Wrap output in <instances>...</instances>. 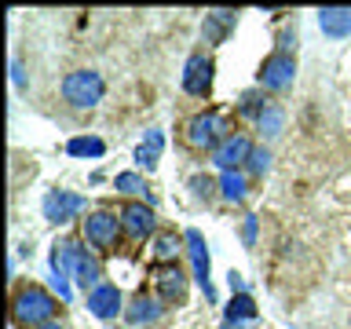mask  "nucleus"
Here are the masks:
<instances>
[{"mask_svg":"<svg viewBox=\"0 0 351 329\" xmlns=\"http://www.w3.org/2000/svg\"><path fill=\"white\" fill-rule=\"evenodd\" d=\"M55 296L44 293L40 285H26V289L15 293V300H11V322L22 326V329H40L55 322Z\"/></svg>","mask_w":351,"mask_h":329,"instance_id":"1","label":"nucleus"},{"mask_svg":"<svg viewBox=\"0 0 351 329\" xmlns=\"http://www.w3.org/2000/svg\"><path fill=\"white\" fill-rule=\"evenodd\" d=\"M227 136H230V125L219 110H205V114H194L186 121V147L194 150H216Z\"/></svg>","mask_w":351,"mask_h":329,"instance_id":"2","label":"nucleus"},{"mask_svg":"<svg viewBox=\"0 0 351 329\" xmlns=\"http://www.w3.org/2000/svg\"><path fill=\"white\" fill-rule=\"evenodd\" d=\"M103 92H106V84L95 70H73V73H66V81H62V99L77 110L99 106Z\"/></svg>","mask_w":351,"mask_h":329,"instance_id":"3","label":"nucleus"},{"mask_svg":"<svg viewBox=\"0 0 351 329\" xmlns=\"http://www.w3.org/2000/svg\"><path fill=\"white\" fill-rule=\"evenodd\" d=\"M81 230H84V241L99 252H110L117 245V238L125 234V230H121V216H114V212H92L84 219Z\"/></svg>","mask_w":351,"mask_h":329,"instance_id":"4","label":"nucleus"},{"mask_svg":"<svg viewBox=\"0 0 351 329\" xmlns=\"http://www.w3.org/2000/svg\"><path fill=\"white\" fill-rule=\"evenodd\" d=\"M293 77H296V59L285 51L267 55L260 66V84L267 88V92H285V88L293 84Z\"/></svg>","mask_w":351,"mask_h":329,"instance_id":"5","label":"nucleus"},{"mask_svg":"<svg viewBox=\"0 0 351 329\" xmlns=\"http://www.w3.org/2000/svg\"><path fill=\"white\" fill-rule=\"evenodd\" d=\"M154 289L161 304H183L186 296V274L180 263H158L154 267Z\"/></svg>","mask_w":351,"mask_h":329,"instance_id":"6","label":"nucleus"},{"mask_svg":"<svg viewBox=\"0 0 351 329\" xmlns=\"http://www.w3.org/2000/svg\"><path fill=\"white\" fill-rule=\"evenodd\" d=\"M213 73H216V66L208 55H191L186 59V70H183V92L186 95H194V99H205L208 92H213Z\"/></svg>","mask_w":351,"mask_h":329,"instance_id":"7","label":"nucleus"},{"mask_svg":"<svg viewBox=\"0 0 351 329\" xmlns=\"http://www.w3.org/2000/svg\"><path fill=\"white\" fill-rule=\"evenodd\" d=\"M154 212L150 205H139V202H128L125 208H121V230L132 238V241H147L154 234Z\"/></svg>","mask_w":351,"mask_h":329,"instance_id":"8","label":"nucleus"},{"mask_svg":"<svg viewBox=\"0 0 351 329\" xmlns=\"http://www.w3.org/2000/svg\"><path fill=\"white\" fill-rule=\"evenodd\" d=\"M84 208V197L81 194H70V191H51L44 197V219L48 223H70V219Z\"/></svg>","mask_w":351,"mask_h":329,"instance_id":"9","label":"nucleus"},{"mask_svg":"<svg viewBox=\"0 0 351 329\" xmlns=\"http://www.w3.org/2000/svg\"><path fill=\"white\" fill-rule=\"evenodd\" d=\"M88 311H92L99 322H110V318L125 315V300H121V289H117V285H110V282H103L99 289L88 293Z\"/></svg>","mask_w":351,"mask_h":329,"instance_id":"10","label":"nucleus"},{"mask_svg":"<svg viewBox=\"0 0 351 329\" xmlns=\"http://www.w3.org/2000/svg\"><path fill=\"white\" fill-rule=\"evenodd\" d=\"M249 154H252V143L241 136V132H230V136L213 150V161H216L223 172H234L238 164H245V161H249Z\"/></svg>","mask_w":351,"mask_h":329,"instance_id":"11","label":"nucleus"},{"mask_svg":"<svg viewBox=\"0 0 351 329\" xmlns=\"http://www.w3.org/2000/svg\"><path fill=\"white\" fill-rule=\"evenodd\" d=\"M234 22H238V11H230V8H213V11H205V22H202V37H205V44H223L227 33L234 29Z\"/></svg>","mask_w":351,"mask_h":329,"instance_id":"12","label":"nucleus"},{"mask_svg":"<svg viewBox=\"0 0 351 329\" xmlns=\"http://www.w3.org/2000/svg\"><path fill=\"white\" fill-rule=\"evenodd\" d=\"M161 315H165V304L158 300V296H147V293H136L132 304L125 307V322L128 326H150V322H158Z\"/></svg>","mask_w":351,"mask_h":329,"instance_id":"13","label":"nucleus"},{"mask_svg":"<svg viewBox=\"0 0 351 329\" xmlns=\"http://www.w3.org/2000/svg\"><path fill=\"white\" fill-rule=\"evenodd\" d=\"M318 29L333 40L351 37V8H318Z\"/></svg>","mask_w":351,"mask_h":329,"instance_id":"14","label":"nucleus"},{"mask_svg":"<svg viewBox=\"0 0 351 329\" xmlns=\"http://www.w3.org/2000/svg\"><path fill=\"white\" fill-rule=\"evenodd\" d=\"M183 241H186V252H191V263H194V278H197V285L202 289H208V249H205V238H202V230H186L183 234Z\"/></svg>","mask_w":351,"mask_h":329,"instance_id":"15","label":"nucleus"},{"mask_svg":"<svg viewBox=\"0 0 351 329\" xmlns=\"http://www.w3.org/2000/svg\"><path fill=\"white\" fill-rule=\"evenodd\" d=\"M161 150H165V132L161 128H150L147 132V139L136 147V164L139 169H158V158H161Z\"/></svg>","mask_w":351,"mask_h":329,"instance_id":"16","label":"nucleus"},{"mask_svg":"<svg viewBox=\"0 0 351 329\" xmlns=\"http://www.w3.org/2000/svg\"><path fill=\"white\" fill-rule=\"evenodd\" d=\"M252 318H256V304H252V296H249V293H238V296H230L223 326H227V329H241L245 322H252Z\"/></svg>","mask_w":351,"mask_h":329,"instance_id":"17","label":"nucleus"},{"mask_svg":"<svg viewBox=\"0 0 351 329\" xmlns=\"http://www.w3.org/2000/svg\"><path fill=\"white\" fill-rule=\"evenodd\" d=\"M150 256L158 263H176V256H180V238H176V230H161V234H154Z\"/></svg>","mask_w":351,"mask_h":329,"instance_id":"18","label":"nucleus"},{"mask_svg":"<svg viewBox=\"0 0 351 329\" xmlns=\"http://www.w3.org/2000/svg\"><path fill=\"white\" fill-rule=\"evenodd\" d=\"M256 128H260L263 139H278L282 128H285V110H282L278 103H271L267 110H263V117L256 121Z\"/></svg>","mask_w":351,"mask_h":329,"instance_id":"19","label":"nucleus"},{"mask_svg":"<svg viewBox=\"0 0 351 329\" xmlns=\"http://www.w3.org/2000/svg\"><path fill=\"white\" fill-rule=\"evenodd\" d=\"M249 191V183H245V172H219V194L227 197V202H241Z\"/></svg>","mask_w":351,"mask_h":329,"instance_id":"20","label":"nucleus"},{"mask_svg":"<svg viewBox=\"0 0 351 329\" xmlns=\"http://www.w3.org/2000/svg\"><path fill=\"white\" fill-rule=\"evenodd\" d=\"M66 154H73V158H103L106 143L95 139V136H77V139L66 143Z\"/></svg>","mask_w":351,"mask_h":329,"instance_id":"21","label":"nucleus"},{"mask_svg":"<svg viewBox=\"0 0 351 329\" xmlns=\"http://www.w3.org/2000/svg\"><path fill=\"white\" fill-rule=\"evenodd\" d=\"M271 103H267V99H263L260 92H245V95H241V103H238V114L241 117H252V121H260L263 117V110H267Z\"/></svg>","mask_w":351,"mask_h":329,"instance_id":"22","label":"nucleus"},{"mask_svg":"<svg viewBox=\"0 0 351 329\" xmlns=\"http://www.w3.org/2000/svg\"><path fill=\"white\" fill-rule=\"evenodd\" d=\"M267 169H271V150L267 147H252L249 161H245V172L249 175H267Z\"/></svg>","mask_w":351,"mask_h":329,"instance_id":"23","label":"nucleus"},{"mask_svg":"<svg viewBox=\"0 0 351 329\" xmlns=\"http://www.w3.org/2000/svg\"><path fill=\"white\" fill-rule=\"evenodd\" d=\"M114 186H117L121 194H147V183H143L136 172H121L117 180H114Z\"/></svg>","mask_w":351,"mask_h":329,"instance_id":"24","label":"nucleus"},{"mask_svg":"<svg viewBox=\"0 0 351 329\" xmlns=\"http://www.w3.org/2000/svg\"><path fill=\"white\" fill-rule=\"evenodd\" d=\"M191 191H194L197 197H205V202H208V197H213V191H216V183L208 180V175H194V180H191Z\"/></svg>","mask_w":351,"mask_h":329,"instance_id":"25","label":"nucleus"},{"mask_svg":"<svg viewBox=\"0 0 351 329\" xmlns=\"http://www.w3.org/2000/svg\"><path fill=\"white\" fill-rule=\"evenodd\" d=\"M256 227H260V219L245 216V223H241V241H245V245H256Z\"/></svg>","mask_w":351,"mask_h":329,"instance_id":"26","label":"nucleus"},{"mask_svg":"<svg viewBox=\"0 0 351 329\" xmlns=\"http://www.w3.org/2000/svg\"><path fill=\"white\" fill-rule=\"evenodd\" d=\"M293 48H296V26H285V29L278 33V51L289 55Z\"/></svg>","mask_w":351,"mask_h":329,"instance_id":"27","label":"nucleus"},{"mask_svg":"<svg viewBox=\"0 0 351 329\" xmlns=\"http://www.w3.org/2000/svg\"><path fill=\"white\" fill-rule=\"evenodd\" d=\"M51 285H55V293H59V300H70V296H73V289H70V282H66V278H55V274H51Z\"/></svg>","mask_w":351,"mask_h":329,"instance_id":"28","label":"nucleus"},{"mask_svg":"<svg viewBox=\"0 0 351 329\" xmlns=\"http://www.w3.org/2000/svg\"><path fill=\"white\" fill-rule=\"evenodd\" d=\"M11 81H15V88L26 84V73H22V62L19 59H11Z\"/></svg>","mask_w":351,"mask_h":329,"instance_id":"29","label":"nucleus"},{"mask_svg":"<svg viewBox=\"0 0 351 329\" xmlns=\"http://www.w3.org/2000/svg\"><path fill=\"white\" fill-rule=\"evenodd\" d=\"M227 282H230V293H234V296H238V293H245V278H241V274L230 271V274H227Z\"/></svg>","mask_w":351,"mask_h":329,"instance_id":"30","label":"nucleus"},{"mask_svg":"<svg viewBox=\"0 0 351 329\" xmlns=\"http://www.w3.org/2000/svg\"><path fill=\"white\" fill-rule=\"evenodd\" d=\"M40 329H62L59 322H48V326H40Z\"/></svg>","mask_w":351,"mask_h":329,"instance_id":"31","label":"nucleus"}]
</instances>
